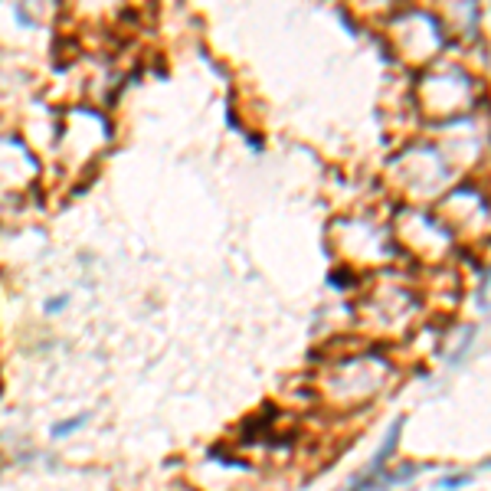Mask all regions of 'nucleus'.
Returning a JSON list of instances; mask_svg holds the SVG:
<instances>
[{
	"instance_id": "nucleus-2",
	"label": "nucleus",
	"mask_w": 491,
	"mask_h": 491,
	"mask_svg": "<svg viewBox=\"0 0 491 491\" xmlns=\"http://www.w3.org/2000/svg\"><path fill=\"white\" fill-rule=\"evenodd\" d=\"M66 302L69 298H56V302H46V312L53 314V312H63V308H66Z\"/></svg>"
},
{
	"instance_id": "nucleus-1",
	"label": "nucleus",
	"mask_w": 491,
	"mask_h": 491,
	"mask_svg": "<svg viewBox=\"0 0 491 491\" xmlns=\"http://www.w3.org/2000/svg\"><path fill=\"white\" fill-rule=\"evenodd\" d=\"M85 423H89V413H82V416H69V419H63L59 426H53L49 433H53V439H66V435L79 433V429H82Z\"/></svg>"
}]
</instances>
